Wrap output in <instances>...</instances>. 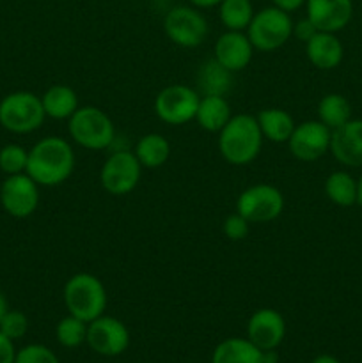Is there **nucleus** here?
Returning <instances> with one entry per match:
<instances>
[{"label":"nucleus","instance_id":"f257e3e1","mask_svg":"<svg viewBox=\"0 0 362 363\" xmlns=\"http://www.w3.org/2000/svg\"><path fill=\"white\" fill-rule=\"evenodd\" d=\"M75 151L62 137H45L28 151L25 172L39 186H59L66 183L75 170Z\"/></svg>","mask_w":362,"mask_h":363},{"label":"nucleus","instance_id":"f03ea898","mask_svg":"<svg viewBox=\"0 0 362 363\" xmlns=\"http://www.w3.org/2000/svg\"><path fill=\"white\" fill-rule=\"evenodd\" d=\"M263 140L258 119L251 113H238L219 131V152L231 165L243 167L258 158Z\"/></svg>","mask_w":362,"mask_h":363},{"label":"nucleus","instance_id":"7ed1b4c3","mask_svg":"<svg viewBox=\"0 0 362 363\" xmlns=\"http://www.w3.org/2000/svg\"><path fill=\"white\" fill-rule=\"evenodd\" d=\"M62 300L67 314L84 323H91L105 314L106 289L102 280L92 273H77L64 284Z\"/></svg>","mask_w":362,"mask_h":363},{"label":"nucleus","instance_id":"20e7f679","mask_svg":"<svg viewBox=\"0 0 362 363\" xmlns=\"http://www.w3.org/2000/svg\"><path fill=\"white\" fill-rule=\"evenodd\" d=\"M67 131L73 142L87 151H103L112 145L116 126L112 119L98 106H78L67 119Z\"/></svg>","mask_w":362,"mask_h":363},{"label":"nucleus","instance_id":"39448f33","mask_svg":"<svg viewBox=\"0 0 362 363\" xmlns=\"http://www.w3.org/2000/svg\"><path fill=\"white\" fill-rule=\"evenodd\" d=\"M293 25L290 13L272 6L254 13L245 34L254 50L268 53L275 52L290 41L293 35Z\"/></svg>","mask_w":362,"mask_h":363},{"label":"nucleus","instance_id":"423d86ee","mask_svg":"<svg viewBox=\"0 0 362 363\" xmlns=\"http://www.w3.org/2000/svg\"><path fill=\"white\" fill-rule=\"evenodd\" d=\"M45 119L41 98L34 92H11L0 101V124L11 133H32L43 126Z\"/></svg>","mask_w":362,"mask_h":363},{"label":"nucleus","instance_id":"0eeeda50","mask_svg":"<svg viewBox=\"0 0 362 363\" xmlns=\"http://www.w3.org/2000/svg\"><path fill=\"white\" fill-rule=\"evenodd\" d=\"M163 30L174 45L181 48L201 46L208 38V21L204 14L194 6H176L167 11L163 18Z\"/></svg>","mask_w":362,"mask_h":363},{"label":"nucleus","instance_id":"6e6552de","mask_svg":"<svg viewBox=\"0 0 362 363\" xmlns=\"http://www.w3.org/2000/svg\"><path fill=\"white\" fill-rule=\"evenodd\" d=\"M201 94L194 87L174 84L167 85L156 94L155 112L162 123L181 126L195 119Z\"/></svg>","mask_w":362,"mask_h":363},{"label":"nucleus","instance_id":"1a4fd4ad","mask_svg":"<svg viewBox=\"0 0 362 363\" xmlns=\"http://www.w3.org/2000/svg\"><path fill=\"white\" fill-rule=\"evenodd\" d=\"M284 209L283 191L272 184H254L238 195L236 211L251 223H268Z\"/></svg>","mask_w":362,"mask_h":363},{"label":"nucleus","instance_id":"9d476101","mask_svg":"<svg viewBox=\"0 0 362 363\" xmlns=\"http://www.w3.org/2000/svg\"><path fill=\"white\" fill-rule=\"evenodd\" d=\"M142 165L133 151H116L105 160L99 172V181L106 194L123 197L138 186Z\"/></svg>","mask_w":362,"mask_h":363},{"label":"nucleus","instance_id":"9b49d317","mask_svg":"<svg viewBox=\"0 0 362 363\" xmlns=\"http://www.w3.org/2000/svg\"><path fill=\"white\" fill-rule=\"evenodd\" d=\"M85 342L102 357H119L130 346V332L123 321L112 315H99L87 323Z\"/></svg>","mask_w":362,"mask_h":363},{"label":"nucleus","instance_id":"f8f14e48","mask_svg":"<svg viewBox=\"0 0 362 363\" xmlns=\"http://www.w3.org/2000/svg\"><path fill=\"white\" fill-rule=\"evenodd\" d=\"M0 202L7 215L27 218L39 206V184L27 172L7 176L0 188Z\"/></svg>","mask_w":362,"mask_h":363},{"label":"nucleus","instance_id":"ddd939ff","mask_svg":"<svg viewBox=\"0 0 362 363\" xmlns=\"http://www.w3.org/2000/svg\"><path fill=\"white\" fill-rule=\"evenodd\" d=\"M332 131L319 121H305L295 126L287 147L300 162H316L330 151Z\"/></svg>","mask_w":362,"mask_h":363},{"label":"nucleus","instance_id":"4468645a","mask_svg":"<svg viewBox=\"0 0 362 363\" xmlns=\"http://www.w3.org/2000/svg\"><path fill=\"white\" fill-rule=\"evenodd\" d=\"M286 337V321L275 308H259L247 323V339L261 351L277 350Z\"/></svg>","mask_w":362,"mask_h":363},{"label":"nucleus","instance_id":"2eb2a0df","mask_svg":"<svg viewBox=\"0 0 362 363\" xmlns=\"http://www.w3.org/2000/svg\"><path fill=\"white\" fill-rule=\"evenodd\" d=\"M307 18L319 32L343 30L353 16V0H305Z\"/></svg>","mask_w":362,"mask_h":363},{"label":"nucleus","instance_id":"dca6fc26","mask_svg":"<svg viewBox=\"0 0 362 363\" xmlns=\"http://www.w3.org/2000/svg\"><path fill=\"white\" fill-rule=\"evenodd\" d=\"M213 59L231 73L243 71L251 64L254 55V46L248 41L247 34L240 30H227L215 41Z\"/></svg>","mask_w":362,"mask_h":363},{"label":"nucleus","instance_id":"f3484780","mask_svg":"<svg viewBox=\"0 0 362 363\" xmlns=\"http://www.w3.org/2000/svg\"><path fill=\"white\" fill-rule=\"evenodd\" d=\"M330 152L344 167H362V119H350L332 131Z\"/></svg>","mask_w":362,"mask_h":363},{"label":"nucleus","instance_id":"a211bd4d","mask_svg":"<svg viewBox=\"0 0 362 363\" xmlns=\"http://www.w3.org/2000/svg\"><path fill=\"white\" fill-rule=\"evenodd\" d=\"M305 55L309 62L322 71L336 69L344 57V46L334 32H316L305 43Z\"/></svg>","mask_w":362,"mask_h":363},{"label":"nucleus","instance_id":"6ab92c4d","mask_svg":"<svg viewBox=\"0 0 362 363\" xmlns=\"http://www.w3.org/2000/svg\"><path fill=\"white\" fill-rule=\"evenodd\" d=\"M263 138L273 144H287L295 130V119L283 108H265L256 116Z\"/></svg>","mask_w":362,"mask_h":363},{"label":"nucleus","instance_id":"aec40b11","mask_svg":"<svg viewBox=\"0 0 362 363\" xmlns=\"http://www.w3.org/2000/svg\"><path fill=\"white\" fill-rule=\"evenodd\" d=\"M231 117V106L226 96H201L195 121L202 130L219 133L229 123Z\"/></svg>","mask_w":362,"mask_h":363},{"label":"nucleus","instance_id":"412c9836","mask_svg":"<svg viewBox=\"0 0 362 363\" xmlns=\"http://www.w3.org/2000/svg\"><path fill=\"white\" fill-rule=\"evenodd\" d=\"M41 103L46 117L55 121H67L80 106L77 92L64 84H57L46 89L45 94L41 96Z\"/></svg>","mask_w":362,"mask_h":363},{"label":"nucleus","instance_id":"4be33fe9","mask_svg":"<svg viewBox=\"0 0 362 363\" xmlns=\"http://www.w3.org/2000/svg\"><path fill=\"white\" fill-rule=\"evenodd\" d=\"M233 87V73L220 66L215 59H208L197 71V92L201 96H226Z\"/></svg>","mask_w":362,"mask_h":363},{"label":"nucleus","instance_id":"5701e85b","mask_svg":"<svg viewBox=\"0 0 362 363\" xmlns=\"http://www.w3.org/2000/svg\"><path fill=\"white\" fill-rule=\"evenodd\" d=\"M212 363H263V351L248 339L231 337L215 347Z\"/></svg>","mask_w":362,"mask_h":363},{"label":"nucleus","instance_id":"b1692460","mask_svg":"<svg viewBox=\"0 0 362 363\" xmlns=\"http://www.w3.org/2000/svg\"><path fill=\"white\" fill-rule=\"evenodd\" d=\"M142 169H160L170 156V144L162 133H146L137 140L133 147Z\"/></svg>","mask_w":362,"mask_h":363},{"label":"nucleus","instance_id":"393cba45","mask_svg":"<svg viewBox=\"0 0 362 363\" xmlns=\"http://www.w3.org/2000/svg\"><path fill=\"white\" fill-rule=\"evenodd\" d=\"M323 190L332 204L341 206V208H350L357 204V179H353L351 174L344 170H336L330 174L325 179Z\"/></svg>","mask_w":362,"mask_h":363},{"label":"nucleus","instance_id":"a878e982","mask_svg":"<svg viewBox=\"0 0 362 363\" xmlns=\"http://www.w3.org/2000/svg\"><path fill=\"white\" fill-rule=\"evenodd\" d=\"M351 119V105L344 96L327 94L318 103V121L325 124L330 131L337 130Z\"/></svg>","mask_w":362,"mask_h":363},{"label":"nucleus","instance_id":"bb28decb","mask_svg":"<svg viewBox=\"0 0 362 363\" xmlns=\"http://www.w3.org/2000/svg\"><path fill=\"white\" fill-rule=\"evenodd\" d=\"M254 16L251 0H222L219 4V18L227 30H247Z\"/></svg>","mask_w":362,"mask_h":363},{"label":"nucleus","instance_id":"cd10ccee","mask_svg":"<svg viewBox=\"0 0 362 363\" xmlns=\"http://www.w3.org/2000/svg\"><path fill=\"white\" fill-rule=\"evenodd\" d=\"M55 337L60 346L67 347V350H75V347L82 346L85 342V337H87V323L67 314L66 318H62L57 323Z\"/></svg>","mask_w":362,"mask_h":363},{"label":"nucleus","instance_id":"c85d7f7f","mask_svg":"<svg viewBox=\"0 0 362 363\" xmlns=\"http://www.w3.org/2000/svg\"><path fill=\"white\" fill-rule=\"evenodd\" d=\"M28 151L18 144L4 145L0 149V170L7 176L23 174L27 170Z\"/></svg>","mask_w":362,"mask_h":363},{"label":"nucleus","instance_id":"c756f323","mask_svg":"<svg viewBox=\"0 0 362 363\" xmlns=\"http://www.w3.org/2000/svg\"><path fill=\"white\" fill-rule=\"evenodd\" d=\"M27 330L28 319L27 315L20 311H7L6 315L2 318V321H0V332H2L7 339L13 340V342L14 340L21 339V337L27 333Z\"/></svg>","mask_w":362,"mask_h":363},{"label":"nucleus","instance_id":"7c9ffc66","mask_svg":"<svg viewBox=\"0 0 362 363\" xmlns=\"http://www.w3.org/2000/svg\"><path fill=\"white\" fill-rule=\"evenodd\" d=\"M14 363H59V358L50 347L43 344H28L23 350L18 351Z\"/></svg>","mask_w":362,"mask_h":363},{"label":"nucleus","instance_id":"2f4dec72","mask_svg":"<svg viewBox=\"0 0 362 363\" xmlns=\"http://www.w3.org/2000/svg\"><path fill=\"white\" fill-rule=\"evenodd\" d=\"M222 230L226 238H229L231 241H243L248 236V233H251V222L236 211L224 220Z\"/></svg>","mask_w":362,"mask_h":363},{"label":"nucleus","instance_id":"473e14b6","mask_svg":"<svg viewBox=\"0 0 362 363\" xmlns=\"http://www.w3.org/2000/svg\"><path fill=\"white\" fill-rule=\"evenodd\" d=\"M316 32H318V28L312 25V21L309 20L307 16L302 18V20H298L297 23L293 25V35H297V39H300V41L304 43H307Z\"/></svg>","mask_w":362,"mask_h":363},{"label":"nucleus","instance_id":"72a5a7b5","mask_svg":"<svg viewBox=\"0 0 362 363\" xmlns=\"http://www.w3.org/2000/svg\"><path fill=\"white\" fill-rule=\"evenodd\" d=\"M14 358H16V351H14L13 340L7 339L0 332V363H14Z\"/></svg>","mask_w":362,"mask_h":363},{"label":"nucleus","instance_id":"f704fd0d","mask_svg":"<svg viewBox=\"0 0 362 363\" xmlns=\"http://www.w3.org/2000/svg\"><path fill=\"white\" fill-rule=\"evenodd\" d=\"M273 6L279 7V9L286 11V13H293L298 11L302 6H305V0H272Z\"/></svg>","mask_w":362,"mask_h":363},{"label":"nucleus","instance_id":"c9c22d12","mask_svg":"<svg viewBox=\"0 0 362 363\" xmlns=\"http://www.w3.org/2000/svg\"><path fill=\"white\" fill-rule=\"evenodd\" d=\"M197 9H209V7H216L222 0H188Z\"/></svg>","mask_w":362,"mask_h":363},{"label":"nucleus","instance_id":"e433bc0d","mask_svg":"<svg viewBox=\"0 0 362 363\" xmlns=\"http://www.w3.org/2000/svg\"><path fill=\"white\" fill-rule=\"evenodd\" d=\"M279 357H277V350L263 351V363H277Z\"/></svg>","mask_w":362,"mask_h":363},{"label":"nucleus","instance_id":"4c0bfd02","mask_svg":"<svg viewBox=\"0 0 362 363\" xmlns=\"http://www.w3.org/2000/svg\"><path fill=\"white\" fill-rule=\"evenodd\" d=\"M311 363H341V362L337 360L336 357H332V354H319V357H316Z\"/></svg>","mask_w":362,"mask_h":363},{"label":"nucleus","instance_id":"58836bf2","mask_svg":"<svg viewBox=\"0 0 362 363\" xmlns=\"http://www.w3.org/2000/svg\"><path fill=\"white\" fill-rule=\"evenodd\" d=\"M7 311H9V308H7V300H6V296L0 293V321H2V318L6 315Z\"/></svg>","mask_w":362,"mask_h":363},{"label":"nucleus","instance_id":"ea45409f","mask_svg":"<svg viewBox=\"0 0 362 363\" xmlns=\"http://www.w3.org/2000/svg\"><path fill=\"white\" fill-rule=\"evenodd\" d=\"M357 204L362 208V174L357 181Z\"/></svg>","mask_w":362,"mask_h":363}]
</instances>
